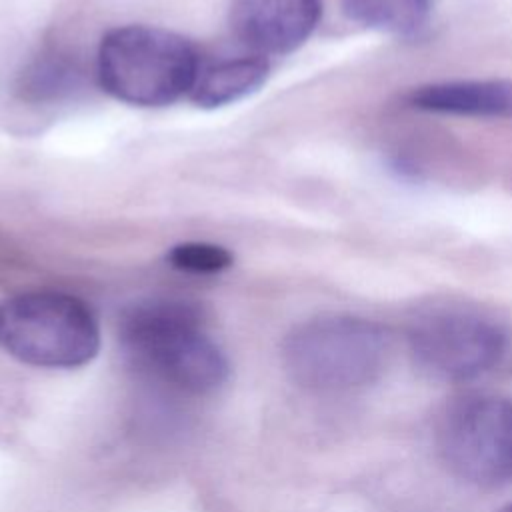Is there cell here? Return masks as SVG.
<instances>
[{"label": "cell", "instance_id": "obj_1", "mask_svg": "<svg viewBox=\"0 0 512 512\" xmlns=\"http://www.w3.org/2000/svg\"><path fill=\"white\" fill-rule=\"evenodd\" d=\"M118 340L136 370L174 390L208 394L228 378L224 352L204 330L198 310L184 300L134 304L120 318Z\"/></svg>", "mask_w": 512, "mask_h": 512}, {"label": "cell", "instance_id": "obj_2", "mask_svg": "<svg viewBox=\"0 0 512 512\" xmlns=\"http://www.w3.org/2000/svg\"><path fill=\"white\" fill-rule=\"evenodd\" d=\"M392 336L386 326L352 314H324L290 330L282 344L288 376L314 392H350L386 370Z\"/></svg>", "mask_w": 512, "mask_h": 512}, {"label": "cell", "instance_id": "obj_5", "mask_svg": "<svg viewBox=\"0 0 512 512\" xmlns=\"http://www.w3.org/2000/svg\"><path fill=\"white\" fill-rule=\"evenodd\" d=\"M406 340L424 372L438 380L464 382L500 362L508 334L490 312L462 302H436L414 312Z\"/></svg>", "mask_w": 512, "mask_h": 512}, {"label": "cell", "instance_id": "obj_3", "mask_svg": "<svg viewBox=\"0 0 512 512\" xmlns=\"http://www.w3.org/2000/svg\"><path fill=\"white\" fill-rule=\"evenodd\" d=\"M96 72L100 86L132 106H166L190 94L200 62L194 46L176 32L128 24L104 34Z\"/></svg>", "mask_w": 512, "mask_h": 512}, {"label": "cell", "instance_id": "obj_12", "mask_svg": "<svg viewBox=\"0 0 512 512\" xmlns=\"http://www.w3.org/2000/svg\"><path fill=\"white\" fill-rule=\"evenodd\" d=\"M166 260L182 272L192 274H216L220 270H226L234 256L218 244L210 242H184L170 248L166 254Z\"/></svg>", "mask_w": 512, "mask_h": 512}, {"label": "cell", "instance_id": "obj_8", "mask_svg": "<svg viewBox=\"0 0 512 512\" xmlns=\"http://www.w3.org/2000/svg\"><path fill=\"white\" fill-rule=\"evenodd\" d=\"M408 104L422 112L470 116V118H512V80L472 78L422 84L408 94Z\"/></svg>", "mask_w": 512, "mask_h": 512}, {"label": "cell", "instance_id": "obj_9", "mask_svg": "<svg viewBox=\"0 0 512 512\" xmlns=\"http://www.w3.org/2000/svg\"><path fill=\"white\" fill-rule=\"evenodd\" d=\"M268 58L246 54L218 60L198 72L190 100L200 108H220L256 92L268 78Z\"/></svg>", "mask_w": 512, "mask_h": 512}, {"label": "cell", "instance_id": "obj_13", "mask_svg": "<svg viewBox=\"0 0 512 512\" xmlns=\"http://www.w3.org/2000/svg\"><path fill=\"white\" fill-rule=\"evenodd\" d=\"M498 512H512V502H510V504H506L504 508H500Z\"/></svg>", "mask_w": 512, "mask_h": 512}, {"label": "cell", "instance_id": "obj_4", "mask_svg": "<svg viewBox=\"0 0 512 512\" xmlns=\"http://www.w3.org/2000/svg\"><path fill=\"white\" fill-rule=\"evenodd\" d=\"M0 348L38 368H78L100 348L92 310L56 290L18 294L0 304Z\"/></svg>", "mask_w": 512, "mask_h": 512}, {"label": "cell", "instance_id": "obj_6", "mask_svg": "<svg viewBox=\"0 0 512 512\" xmlns=\"http://www.w3.org/2000/svg\"><path fill=\"white\" fill-rule=\"evenodd\" d=\"M436 446L448 470L476 486L512 482V402L468 392L438 418Z\"/></svg>", "mask_w": 512, "mask_h": 512}, {"label": "cell", "instance_id": "obj_7", "mask_svg": "<svg viewBox=\"0 0 512 512\" xmlns=\"http://www.w3.org/2000/svg\"><path fill=\"white\" fill-rule=\"evenodd\" d=\"M322 14L320 0H232L230 26L238 42L258 56L288 54L302 46Z\"/></svg>", "mask_w": 512, "mask_h": 512}, {"label": "cell", "instance_id": "obj_10", "mask_svg": "<svg viewBox=\"0 0 512 512\" xmlns=\"http://www.w3.org/2000/svg\"><path fill=\"white\" fill-rule=\"evenodd\" d=\"M356 24L396 38H418L430 24L434 0H342Z\"/></svg>", "mask_w": 512, "mask_h": 512}, {"label": "cell", "instance_id": "obj_11", "mask_svg": "<svg viewBox=\"0 0 512 512\" xmlns=\"http://www.w3.org/2000/svg\"><path fill=\"white\" fill-rule=\"evenodd\" d=\"M76 64L58 52H48L32 60L22 72L20 92L30 100H50L70 92L78 84Z\"/></svg>", "mask_w": 512, "mask_h": 512}]
</instances>
